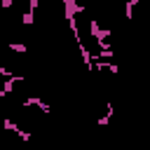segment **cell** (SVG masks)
Instances as JSON below:
<instances>
[{"label": "cell", "mask_w": 150, "mask_h": 150, "mask_svg": "<svg viewBox=\"0 0 150 150\" xmlns=\"http://www.w3.org/2000/svg\"><path fill=\"white\" fill-rule=\"evenodd\" d=\"M77 49H80V56H82V61H84V66H87V70H96V66H94V59H91V52L82 45V42H77Z\"/></svg>", "instance_id": "3"}, {"label": "cell", "mask_w": 150, "mask_h": 150, "mask_svg": "<svg viewBox=\"0 0 150 150\" xmlns=\"http://www.w3.org/2000/svg\"><path fill=\"white\" fill-rule=\"evenodd\" d=\"M94 59H112V49H101Z\"/></svg>", "instance_id": "5"}, {"label": "cell", "mask_w": 150, "mask_h": 150, "mask_svg": "<svg viewBox=\"0 0 150 150\" xmlns=\"http://www.w3.org/2000/svg\"><path fill=\"white\" fill-rule=\"evenodd\" d=\"M89 33H91V38L98 42V40H105V38H110V28H98V21L96 19H91L89 21Z\"/></svg>", "instance_id": "1"}, {"label": "cell", "mask_w": 150, "mask_h": 150, "mask_svg": "<svg viewBox=\"0 0 150 150\" xmlns=\"http://www.w3.org/2000/svg\"><path fill=\"white\" fill-rule=\"evenodd\" d=\"M21 103H23L26 108H28V105H38V108H40L42 112H52V108H49V103H45V101H42L40 96H26V98H23Z\"/></svg>", "instance_id": "2"}, {"label": "cell", "mask_w": 150, "mask_h": 150, "mask_svg": "<svg viewBox=\"0 0 150 150\" xmlns=\"http://www.w3.org/2000/svg\"><path fill=\"white\" fill-rule=\"evenodd\" d=\"M0 5H2V9H9L12 7V0H0Z\"/></svg>", "instance_id": "6"}, {"label": "cell", "mask_w": 150, "mask_h": 150, "mask_svg": "<svg viewBox=\"0 0 150 150\" xmlns=\"http://www.w3.org/2000/svg\"><path fill=\"white\" fill-rule=\"evenodd\" d=\"M9 49H12V52H19V54H26V52H28V47L21 45V42H9Z\"/></svg>", "instance_id": "4"}]
</instances>
